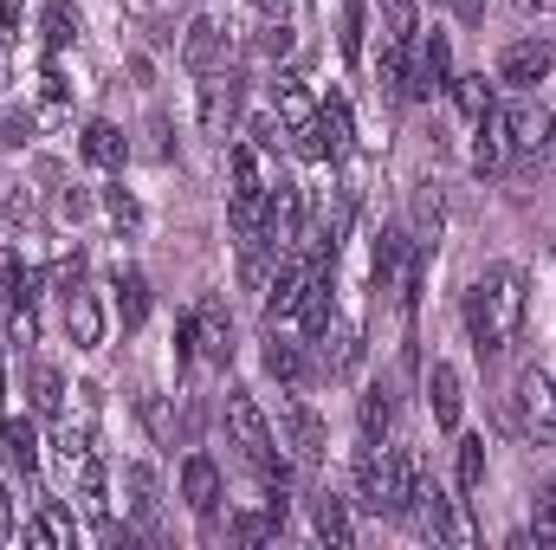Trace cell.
Listing matches in <instances>:
<instances>
[{
	"mask_svg": "<svg viewBox=\"0 0 556 550\" xmlns=\"http://www.w3.org/2000/svg\"><path fill=\"white\" fill-rule=\"evenodd\" d=\"M525 304H531V291H525V273H518V266H485V273L472 278V291H466L472 350H479V357L511 350L518 330H525Z\"/></svg>",
	"mask_w": 556,
	"mask_h": 550,
	"instance_id": "obj_1",
	"label": "cell"
},
{
	"mask_svg": "<svg viewBox=\"0 0 556 550\" xmlns=\"http://www.w3.org/2000/svg\"><path fill=\"white\" fill-rule=\"evenodd\" d=\"M511 421L531 434V440H556V383L544 370H525L511 383Z\"/></svg>",
	"mask_w": 556,
	"mask_h": 550,
	"instance_id": "obj_2",
	"label": "cell"
},
{
	"mask_svg": "<svg viewBox=\"0 0 556 550\" xmlns=\"http://www.w3.org/2000/svg\"><path fill=\"white\" fill-rule=\"evenodd\" d=\"M181 65H188L194 78H207V72H227V65H233V26H220L214 13L188 20V33H181Z\"/></svg>",
	"mask_w": 556,
	"mask_h": 550,
	"instance_id": "obj_3",
	"label": "cell"
},
{
	"mask_svg": "<svg viewBox=\"0 0 556 550\" xmlns=\"http://www.w3.org/2000/svg\"><path fill=\"white\" fill-rule=\"evenodd\" d=\"M446 85H453V46H446V33H420L408 46V91L402 98H433Z\"/></svg>",
	"mask_w": 556,
	"mask_h": 550,
	"instance_id": "obj_4",
	"label": "cell"
},
{
	"mask_svg": "<svg viewBox=\"0 0 556 550\" xmlns=\"http://www.w3.org/2000/svg\"><path fill=\"white\" fill-rule=\"evenodd\" d=\"M408 525H415V532H427L433 545H466V538H472V525L453 512V499H446L440 486H427V479H420L415 505H408Z\"/></svg>",
	"mask_w": 556,
	"mask_h": 550,
	"instance_id": "obj_5",
	"label": "cell"
},
{
	"mask_svg": "<svg viewBox=\"0 0 556 550\" xmlns=\"http://www.w3.org/2000/svg\"><path fill=\"white\" fill-rule=\"evenodd\" d=\"M266 247L273 253H298L304 247V188L298 182H278L266 195Z\"/></svg>",
	"mask_w": 556,
	"mask_h": 550,
	"instance_id": "obj_6",
	"label": "cell"
},
{
	"mask_svg": "<svg viewBox=\"0 0 556 550\" xmlns=\"http://www.w3.org/2000/svg\"><path fill=\"white\" fill-rule=\"evenodd\" d=\"M227 427H233V440H240V453H247L253 466L273 453V421L253 402V389H227Z\"/></svg>",
	"mask_w": 556,
	"mask_h": 550,
	"instance_id": "obj_7",
	"label": "cell"
},
{
	"mask_svg": "<svg viewBox=\"0 0 556 550\" xmlns=\"http://www.w3.org/2000/svg\"><path fill=\"white\" fill-rule=\"evenodd\" d=\"M278 427H285V447H291L304 466H317V460L330 453V427H324V414L311 409V402H298V396H291V402L278 409Z\"/></svg>",
	"mask_w": 556,
	"mask_h": 550,
	"instance_id": "obj_8",
	"label": "cell"
},
{
	"mask_svg": "<svg viewBox=\"0 0 556 550\" xmlns=\"http://www.w3.org/2000/svg\"><path fill=\"white\" fill-rule=\"evenodd\" d=\"M201 130L220 142L240 130V78L233 72H207L201 78Z\"/></svg>",
	"mask_w": 556,
	"mask_h": 550,
	"instance_id": "obj_9",
	"label": "cell"
},
{
	"mask_svg": "<svg viewBox=\"0 0 556 550\" xmlns=\"http://www.w3.org/2000/svg\"><path fill=\"white\" fill-rule=\"evenodd\" d=\"M188 330H194V357H207V363H227L233 357V317H227V304L214 291L188 311Z\"/></svg>",
	"mask_w": 556,
	"mask_h": 550,
	"instance_id": "obj_10",
	"label": "cell"
},
{
	"mask_svg": "<svg viewBox=\"0 0 556 550\" xmlns=\"http://www.w3.org/2000/svg\"><path fill=\"white\" fill-rule=\"evenodd\" d=\"M551 72H556V46L551 39H518V46H505V59H498V78L518 85V91L544 85Z\"/></svg>",
	"mask_w": 556,
	"mask_h": 550,
	"instance_id": "obj_11",
	"label": "cell"
},
{
	"mask_svg": "<svg viewBox=\"0 0 556 550\" xmlns=\"http://www.w3.org/2000/svg\"><path fill=\"white\" fill-rule=\"evenodd\" d=\"M65 337H72V350H98L104 343V304H98V291L85 278L65 285Z\"/></svg>",
	"mask_w": 556,
	"mask_h": 550,
	"instance_id": "obj_12",
	"label": "cell"
},
{
	"mask_svg": "<svg viewBox=\"0 0 556 550\" xmlns=\"http://www.w3.org/2000/svg\"><path fill=\"white\" fill-rule=\"evenodd\" d=\"M356 499L369 512H389L395 505V466H389V453L376 440H363V453H356Z\"/></svg>",
	"mask_w": 556,
	"mask_h": 550,
	"instance_id": "obj_13",
	"label": "cell"
},
{
	"mask_svg": "<svg viewBox=\"0 0 556 550\" xmlns=\"http://www.w3.org/2000/svg\"><path fill=\"white\" fill-rule=\"evenodd\" d=\"M472 130H479V137H472V168H479V175H505L511 155H518V149H511V130H505V111L479 117Z\"/></svg>",
	"mask_w": 556,
	"mask_h": 550,
	"instance_id": "obj_14",
	"label": "cell"
},
{
	"mask_svg": "<svg viewBox=\"0 0 556 550\" xmlns=\"http://www.w3.org/2000/svg\"><path fill=\"white\" fill-rule=\"evenodd\" d=\"M0 460H7L20 479L39 473V427H33L26 414H0Z\"/></svg>",
	"mask_w": 556,
	"mask_h": 550,
	"instance_id": "obj_15",
	"label": "cell"
},
{
	"mask_svg": "<svg viewBox=\"0 0 556 550\" xmlns=\"http://www.w3.org/2000/svg\"><path fill=\"white\" fill-rule=\"evenodd\" d=\"M498 111H505V130H511V149H518V155H544L551 124H556L544 104H531V98H525V104H498Z\"/></svg>",
	"mask_w": 556,
	"mask_h": 550,
	"instance_id": "obj_16",
	"label": "cell"
},
{
	"mask_svg": "<svg viewBox=\"0 0 556 550\" xmlns=\"http://www.w3.org/2000/svg\"><path fill=\"white\" fill-rule=\"evenodd\" d=\"M311 525H317V538H324L330 550H350V545H356V512H350V499H337L330 486L311 499Z\"/></svg>",
	"mask_w": 556,
	"mask_h": 550,
	"instance_id": "obj_17",
	"label": "cell"
},
{
	"mask_svg": "<svg viewBox=\"0 0 556 550\" xmlns=\"http://www.w3.org/2000/svg\"><path fill=\"white\" fill-rule=\"evenodd\" d=\"M181 499H188L201 518L220 512V466H214L207 453H188V460H181Z\"/></svg>",
	"mask_w": 556,
	"mask_h": 550,
	"instance_id": "obj_18",
	"label": "cell"
},
{
	"mask_svg": "<svg viewBox=\"0 0 556 550\" xmlns=\"http://www.w3.org/2000/svg\"><path fill=\"white\" fill-rule=\"evenodd\" d=\"M427 402H433V421L453 434L459 427V414H466V389H459V370L453 363H433L427 370Z\"/></svg>",
	"mask_w": 556,
	"mask_h": 550,
	"instance_id": "obj_19",
	"label": "cell"
},
{
	"mask_svg": "<svg viewBox=\"0 0 556 550\" xmlns=\"http://www.w3.org/2000/svg\"><path fill=\"white\" fill-rule=\"evenodd\" d=\"M85 162H91V168H124V162H130V137H124L117 124H104V117L85 124Z\"/></svg>",
	"mask_w": 556,
	"mask_h": 550,
	"instance_id": "obj_20",
	"label": "cell"
},
{
	"mask_svg": "<svg viewBox=\"0 0 556 550\" xmlns=\"http://www.w3.org/2000/svg\"><path fill=\"white\" fill-rule=\"evenodd\" d=\"M317 130H324V149H330V162H343V155H350V137H356L350 98H324V104H317Z\"/></svg>",
	"mask_w": 556,
	"mask_h": 550,
	"instance_id": "obj_21",
	"label": "cell"
},
{
	"mask_svg": "<svg viewBox=\"0 0 556 550\" xmlns=\"http://www.w3.org/2000/svg\"><path fill=\"white\" fill-rule=\"evenodd\" d=\"M227 221H233V240H240V247H247V240H266V188H233Z\"/></svg>",
	"mask_w": 556,
	"mask_h": 550,
	"instance_id": "obj_22",
	"label": "cell"
},
{
	"mask_svg": "<svg viewBox=\"0 0 556 550\" xmlns=\"http://www.w3.org/2000/svg\"><path fill=\"white\" fill-rule=\"evenodd\" d=\"M72 538H78V525H72V512H65L59 499H39V518L26 525V545L52 550V545H72Z\"/></svg>",
	"mask_w": 556,
	"mask_h": 550,
	"instance_id": "obj_23",
	"label": "cell"
},
{
	"mask_svg": "<svg viewBox=\"0 0 556 550\" xmlns=\"http://www.w3.org/2000/svg\"><path fill=\"white\" fill-rule=\"evenodd\" d=\"M273 111H278V124L285 130H298V124H311L317 111H311V98H304V78L298 72H278L273 78Z\"/></svg>",
	"mask_w": 556,
	"mask_h": 550,
	"instance_id": "obj_24",
	"label": "cell"
},
{
	"mask_svg": "<svg viewBox=\"0 0 556 550\" xmlns=\"http://www.w3.org/2000/svg\"><path fill=\"white\" fill-rule=\"evenodd\" d=\"M446 91H453V104H459V117H466V124H479V117H492V111H498V91L485 85V72H466V78H453Z\"/></svg>",
	"mask_w": 556,
	"mask_h": 550,
	"instance_id": "obj_25",
	"label": "cell"
},
{
	"mask_svg": "<svg viewBox=\"0 0 556 550\" xmlns=\"http://www.w3.org/2000/svg\"><path fill=\"white\" fill-rule=\"evenodd\" d=\"M39 39H46V52H65L78 39V7L72 0H46L39 7Z\"/></svg>",
	"mask_w": 556,
	"mask_h": 550,
	"instance_id": "obj_26",
	"label": "cell"
},
{
	"mask_svg": "<svg viewBox=\"0 0 556 550\" xmlns=\"http://www.w3.org/2000/svg\"><path fill=\"white\" fill-rule=\"evenodd\" d=\"M330 376H350L356 363H363V330L350 324V317H330Z\"/></svg>",
	"mask_w": 556,
	"mask_h": 550,
	"instance_id": "obj_27",
	"label": "cell"
},
{
	"mask_svg": "<svg viewBox=\"0 0 556 550\" xmlns=\"http://www.w3.org/2000/svg\"><path fill=\"white\" fill-rule=\"evenodd\" d=\"M26 396H33V414H65V376H59L52 363H33Z\"/></svg>",
	"mask_w": 556,
	"mask_h": 550,
	"instance_id": "obj_28",
	"label": "cell"
},
{
	"mask_svg": "<svg viewBox=\"0 0 556 550\" xmlns=\"http://www.w3.org/2000/svg\"><path fill=\"white\" fill-rule=\"evenodd\" d=\"M117 317H124V330L149 324V278L142 273H117Z\"/></svg>",
	"mask_w": 556,
	"mask_h": 550,
	"instance_id": "obj_29",
	"label": "cell"
},
{
	"mask_svg": "<svg viewBox=\"0 0 556 550\" xmlns=\"http://www.w3.org/2000/svg\"><path fill=\"white\" fill-rule=\"evenodd\" d=\"M291 317L304 324V337H324V330H330V317H337V311H330V278H317V285L304 291V304H298Z\"/></svg>",
	"mask_w": 556,
	"mask_h": 550,
	"instance_id": "obj_30",
	"label": "cell"
},
{
	"mask_svg": "<svg viewBox=\"0 0 556 550\" xmlns=\"http://www.w3.org/2000/svg\"><path fill=\"white\" fill-rule=\"evenodd\" d=\"M304 370H311V363H304V350H298V343H285V337L266 343V376H278L285 389H298V383H304Z\"/></svg>",
	"mask_w": 556,
	"mask_h": 550,
	"instance_id": "obj_31",
	"label": "cell"
},
{
	"mask_svg": "<svg viewBox=\"0 0 556 550\" xmlns=\"http://www.w3.org/2000/svg\"><path fill=\"white\" fill-rule=\"evenodd\" d=\"M389 427H395V402H389L382 389H369V396H363V440H376V447H382V440H389Z\"/></svg>",
	"mask_w": 556,
	"mask_h": 550,
	"instance_id": "obj_32",
	"label": "cell"
},
{
	"mask_svg": "<svg viewBox=\"0 0 556 550\" xmlns=\"http://www.w3.org/2000/svg\"><path fill=\"white\" fill-rule=\"evenodd\" d=\"M479 486H485V440H479V434H466V440H459V492L472 499Z\"/></svg>",
	"mask_w": 556,
	"mask_h": 550,
	"instance_id": "obj_33",
	"label": "cell"
},
{
	"mask_svg": "<svg viewBox=\"0 0 556 550\" xmlns=\"http://www.w3.org/2000/svg\"><path fill=\"white\" fill-rule=\"evenodd\" d=\"M124 492H130V512H137V518H155L162 499H155V473H149V466H124Z\"/></svg>",
	"mask_w": 556,
	"mask_h": 550,
	"instance_id": "obj_34",
	"label": "cell"
},
{
	"mask_svg": "<svg viewBox=\"0 0 556 550\" xmlns=\"http://www.w3.org/2000/svg\"><path fill=\"white\" fill-rule=\"evenodd\" d=\"M278 525H285V512H247V518H233V538L240 545H266V538H278Z\"/></svg>",
	"mask_w": 556,
	"mask_h": 550,
	"instance_id": "obj_35",
	"label": "cell"
},
{
	"mask_svg": "<svg viewBox=\"0 0 556 550\" xmlns=\"http://www.w3.org/2000/svg\"><path fill=\"white\" fill-rule=\"evenodd\" d=\"M33 142V111L26 104H7L0 111V149H26Z\"/></svg>",
	"mask_w": 556,
	"mask_h": 550,
	"instance_id": "obj_36",
	"label": "cell"
},
{
	"mask_svg": "<svg viewBox=\"0 0 556 550\" xmlns=\"http://www.w3.org/2000/svg\"><path fill=\"white\" fill-rule=\"evenodd\" d=\"M343 33H337V46H343V59L356 65L363 59V0H343V20H337Z\"/></svg>",
	"mask_w": 556,
	"mask_h": 550,
	"instance_id": "obj_37",
	"label": "cell"
},
{
	"mask_svg": "<svg viewBox=\"0 0 556 550\" xmlns=\"http://www.w3.org/2000/svg\"><path fill=\"white\" fill-rule=\"evenodd\" d=\"M104 214L130 234V227H142V201L130 195V188H104Z\"/></svg>",
	"mask_w": 556,
	"mask_h": 550,
	"instance_id": "obj_38",
	"label": "cell"
},
{
	"mask_svg": "<svg viewBox=\"0 0 556 550\" xmlns=\"http://www.w3.org/2000/svg\"><path fill=\"white\" fill-rule=\"evenodd\" d=\"M415 221H420V240H415V247H433V240H440V221H446L433 188H420V195H415Z\"/></svg>",
	"mask_w": 556,
	"mask_h": 550,
	"instance_id": "obj_39",
	"label": "cell"
},
{
	"mask_svg": "<svg viewBox=\"0 0 556 550\" xmlns=\"http://www.w3.org/2000/svg\"><path fill=\"white\" fill-rule=\"evenodd\" d=\"M247 137H253V149H266V155H278V149H285V137H291V130L278 124V111H273V117H253V124H247Z\"/></svg>",
	"mask_w": 556,
	"mask_h": 550,
	"instance_id": "obj_40",
	"label": "cell"
},
{
	"mask_svg": "<svg viewBox=\"0 0 556 550\" xmlns=\"http://www.w3.org/2000/svg\"><path fill=\"white\" fill-rule=\"evenodd\" d=\"M52 214H59L65 227H78V221L91 214V195H85V188H59V195H52Z\"/></svg>",
	"mask_w": 556,
	"mask_h": 550,
	"instance_id": "obj_41",
	"label": "cell"
},
{
	"mask_svg": "<svg viewBox=\"0 0 556 550\" xmlns=\"http://www.w3.org/2000/svg\"><path fill=\"white\" fill-rule=\"evenodd\" d=\"M376 7H382V20H389L395 39H415V0H376Z\"/></svg>",
	"mask_w": 556,
	"mask_h": 550,
	"instance_id": "obj_42",
	"label": "cell"
},
{
	"mask_svg": "<svg viewBox=\"0 0 556 550\" xmlns=\"http://www.w3.org/2000/svg\"><path fill=\"white\" fill-rule=\"evenodd\" d=\"M0 221H7V227H26V221H33V201H26V188H13V195L0 201Z\"/></svg>",
	"mask_w": 556,
	"mask_h": 550,
	"instance_id": "obj_43",
	"label": "cell"
},
{
	"mask_svg": "<svg viewBox=\"0 0 556 550\" xmlns=\"http://www.w3.org/2000/svg\"><path fill=\"white\" fill-rule=\"evenodd\" d=\"M531 532H538L544 545H556V499H538V512H531Z\"/></svg>",
	"mask_w": 556,
	"mask_h": 550,
	"instance_id": "obj_44",
	"label": "cell"
},
{
	"mask_svg": "<svg viewBox=\"0 0 556 550\" xmlns=\"http://www.w3.org/2000/svg\"><path fill=\"white\" fill-rule=\"evenodd\" d=\"M13 33H20V13H13V0H0V46H13Z\"/></svg>",
	"mask_w": 556,
	"mask_h": 550,
	"instance_id": "obj_45",
	"label": "cell"
},
{
	"mask_svg": "<svg viewBox=\"0 0 556 550\" xmlns=\"http://www.w3.org/2000/svg\"><path fill=\"white\" fill-rule=\"evenodd\" d=\"M260 20H291V0H253Z\"/></svg>",
	"mask_w": 556,
	"mask_h": 550,
	"instance_id": "obj_46",
	"label": "cell"
},
{
	"mask_svg": "<svg viewBox=\"0 0 556 550\" xmlns=\"http://www.w3.org/2000/svg\"><path fill=\"white\" fill-rule=\"evenodd\" d=\"M7 538H13V499L0 492V545H7Z\"/></svg>",
	"mask_w": 556,
	"mask_h": 550,
	"instance_id": "obj_47",
	"label": "cell"
},
{
	"mask_svg": "<svg viewBox=\"0 0 556 550\" xmlns=\"http://www.w3.org/2000/svg\"><path fill=\"white\" fill-rule=\"evenodd\" d=\"M453 7H459L466 20H479V13H485V0H453Z\"/></svg>",
	"mask_w": 556,
	"mask_h": 550,
	"instance_id": "obj_48",
	"label": "cell"
},
{
	"mask_svg": "<svg viewBox=\"0 0 556 550\" xmlns=\"http://www.w3.org/2000/svg\"><path fill=\"white\" fill-rule=\"evenodd\" d=\"M544 168H556V124H551V142H544Z\"/></svg>",
	"mask_w": 556,
	"mask_h": 550,
	"instance_id": "obj_49",
	"label": "cell"
},
{
	"mask_svg": "<svg viewBox=\"0 0 556 550\" xmlns=\"http://www.w3.org/2000/svg\"><path fill=\"white\" fill-rule=\"evenodd\" d=\"M0 402H7V370H0Z\"/></svg>",
	"mask_w": 556,
	"mask_h": 550,
	"instance_id": "obj_50",
	"label": "cell"
},
{
	"mask_svg": "<svg viewBox=\"0 0 556 550\" xmlns=\"http://www.w3.org/2000/svg\"><path fill=\"white\" fill-rule=\"evenodd\" d=\"M518 7H538V0H518Z\"/></svg>",
	"mask_w": 556,
	"mask_h": 550,
	"instance_id": "obj_51",
	"label": "cell"
},
{
	"mask_svg": "<svg viewBox=\"0 0 556 550\" xmlns=\"http://www.w3.org/2000/svg\"><path fill=\"white\" fill-rule=\"evenodd\" d=\"M137 7H155V0H137Z\"/></svg>",
	"mask_w": 556,
	"mask_h": 550,
	"instance_id": "obj_52",
	"label": "cell"
}]
</instances>
